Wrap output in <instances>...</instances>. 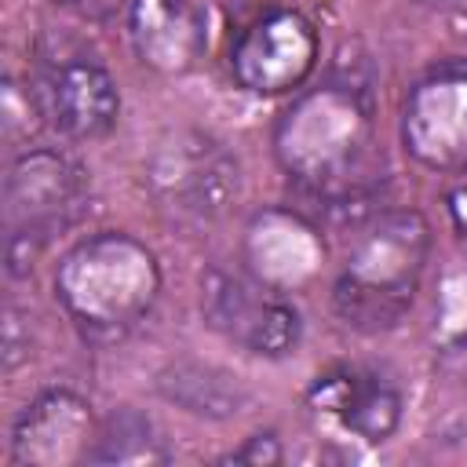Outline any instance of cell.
<instances>
[{
	"mask_svg": "<svg viewBox=\"0 0 467 467\" xmlns=\"http://www.w3.org/2000/svg\"><path fill=\"white\" fill-rule=\"evenodd\" d=\"M277 164L321 208L347 212L376 193L383 153L372 95L350 80L303 91L274 131Z\"/></svg>",
	"mask_w": 467,
	"mask_h": 467,
	"instance_id": "cell-1",
	"label": "cell"
},
{
	"mask_svg": "<svg viewBox=\"0 0 467 467\" xmlns=\"http://www.w3.org/2000/svg\"><path fill=\"white\" fill-rule=\"evenodd\" d=\"M431 259V223L416 208H390L358 226L336 281V317L365 336L390 332L412 310Z\"/></svg>",
	"mask_w": 467,
	"mask_h": 467,
	"instance_id": "cell-2",
	"label": "cell"
},
{
	"mask_svg": "<svg viewBox=\"0 0 467 467\" xmlns=\"http://www.w3.org/2000/svg\"><path fill=\"white\" fill-rule=\"evenodd\" d=\"M157 255L120 230L77 241L55 266V299L88 343L124 339L157 303Z\"/></svg>",
	"mask_w": 467,
	"mask_h": 467,
	"instance_id": "cell-3",
	"label": "cell"
},
{
	"mask_svg": "<svg viewBox=\"0 0 467 467\" xmlns=\"http://www.w3.org/2000/svg\"><path fill=\"white\" fill-rule=\"evenodd\" d=\"M84 171L58 150L18 153L4 175V230L7 270L26 274L33 255L62 230L84 201Z\"/></svg>",
	"mask_w": 467,
	"mask_h": 467,
	"instance_id": "cell-4",
	"label": "cell"
},
{
	"mask_svg": "<svg viewBox=\"0 0 467 467\" xmlns=\"http://www.w3.org/2000/svg\"><path fill=\"white\" fill-rule=\"evenodd\" d=\"M201 314L212 332L259 358H285L303 336L299 310L274 285L244 270L208 266L201 274Z\"/></svg>",
	"mask_w": 467,
	"mask_h": 467,
	"instance_id": "cell-5",
	"label": "cell"
},
{
	"mask_svg": "<svg viewBox=\"0 0 467 467\" xmlns=\"http://www.w3.org/2000/svg\"><path fill=\"white\" fill-rule=\"evenodd\" d=\"M146 182L179 219H219L241 190V168L212 135L179 131L153 150Z\"/></svg>",
	"mask_w": 467,
	"mask_h": 467,
	"instance_id": "cell-6",
	"label": "cell"
},
{
	"mask_svg": "<svg viewBox=\"0 0 467 467\" xmlns=\"http://www.w3.org/2000/svg\"><path fill=\"white\" fill-rule=\"evenodd\" d=\"M401 146L438 175H467V66H438L409 88Z\"/></svg>",
	"mask_w": 467,
	"mask_h": 467,
	"instance_id": "cell-7",
	"label": "cell"
},
{
	"mask_svg": "<svg viewBox=\"0 0 467 467\" xmlns=\"http://www.w3.org/2000/svg\"><path fill=\"white\" fill-rule=\"evenodd\" d=\"M317 66V33L292 7H270L252 18L230 51L234 80L252 95L296 91Z\"/></svg>",
	"mask_w": 467,
	"mask_h": 467,
	"instance_id": "cell-8",
	"label": "cell"
},
{
	"mask_svg": "<svg viewBox=\"0 0 467 467\" xmlns=\"http://www.w3.org/2000/svg\"><path fill=\"white\" fill-rule=\"evenodd\" d=\"M303 405L317 427L339 431L347 438L379 445L401 427V394L379 372L358 365H336L314 376Z\"/></svg>",
	"mask_w": 467,
	"mask_h": 467,
	"instance_id": "cell-9",
	"label": "cell"
},
{
	"mask_svg": "<svg viewBox=\"0 0 467 467\" xmlns=\"http://www.w3.org/2000/svg\"><path fill=\"white\" fill-rule=\"evenodd\" d=\"M36 106L69 139H102L120 113L117 80L91 55L47 58L36 77Z\"/></svg>",
	"mask_w": 467,
	"mask_h": 467,
	"instance_id": "cell-10",
	"label": "cell"
},
{
	"mask_svg": "<svg viewBox=\"0 0 467 467\" xmlns=\"http://www.w3.org/2000/svg\"><path fill=\"white\" fill-rule=\"evenodd\" d=\"M95 434H99V420L80 394L66 387L44 390L18 412L11 427V463L22 467L88 463Z\"/></svg>",
	"mask_w": 467,
	"mask_h": 467,
	"instance_id": "cell-11",
	"label": "cell"
},
{
	"mask_svg": "<svg viewBox=\"0 0 467 467\" xmlns=\"http://www.w3.org/2000/svg\"><path fill=\"white\" fill-rule=\"evenodd\" d=\"M128 36L142 66L179 77L201 62L208 22L197 0H128Z\"/></svg>",
	"mask_w": 467,
	"mask_h": 467,
	"instance_id": "cell-12",
	"label": "cell"
},
{
	"mask_svg": "<svg viewBox=\"0 0 467 467\" xmlns=\"http://www.w3.org/2000/svg\"><path fill=\"white\" fill-rule=\"evenodd\" d=\"M157 390L164 401L179 405L190 416H204V420H230L248 405V387L208 361H175L168 368L157 372Z\"/></svg>",
	"mask_w": 467,
	"mask_h": 467,
	"instance_id": "cell-13",
	"label": "cell"
},
{
	"mask_svg": "<svg viewBox=\"0 0 467 467\" xmlns=\"http://www.w3.org/2000/svg\"><path fill=\"white\" fill-rule=\"evenodd\" d=\"M427 339L441 372L467 376V255L449 263L438 277Z\"/></svg>",
	"mask_w": 467,
	"mask_h": 467,
	"instance_id": "cell-14",
	"label": "cell"
},
{
	"mask_svg": "<svg viewBox=\"0 0 467 467\" xmlns=\"http://www.w3.org/2000/svg\"><path fill=\"white\" fill-rule=\"evenodd\" d=\"M171 449L164 441V434L157 431V423L150 416H142L139 409H113L95 434V445L88 452V463H106V467H153V463H168Z\"/></svg>",
	"mask_w": 467,
	"mask_h": 467,
	"instance_id": "cell-15",
	"label": "cell"
},
{
	"mask_svg": "<svg viewBox=\"0 0 467 467\" xmlns=\"http://www.w3.org/2000/svg\"><path fill=\"white\" fill-rule=\"evenodd\" d=\"M230 463H252V467H274L285 460V449H281V438L274 431H259L252 438H244L234 452H226Z\"/></svg>",
	"mask_w": 467,
	"mask_h": 467,
	"instance_id": "cell-16",
	"label": "cell"
},
{
	"mask_svg": "<svg viewBox=\"0 0 467 467\" xmlns=\"http://www.w3.org/2000/svg\"><path fill=\"white\" fill-rule=\"evenodd\" d=\"M58 4L69 7V11H77L88 22H109L124 7V0H58Z\"/></svg>",
	"mask_w": 467,
	"mask_h": 467,
	"instance_id": "cell-17",
	"label": "cell"
},
{
	"mask_svg": "<svg viewBox=\"0 0 467 467\" xmlns=\"http://www.w3.org/2000/svg\"><path fill=\"white\" fill-rule=\"evenodd\" d=\"M445 208H449V219H452V226H456L460 234H467V179H463V182H456V186L449 190V197H445Z\"/></svg>",
	"mask_w": 467,
	"mask_h": 467,
	"instance_id": "cell-18",
	"label": "cell"
}]
</instances>
